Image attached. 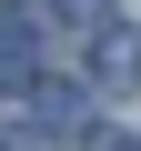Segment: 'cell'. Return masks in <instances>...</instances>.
<instances>
[{"mask_svg": "<svg viewBox=\"0 0 141 151\" xmlns=\"http://www.w3.org/2000/svg\"><path fill=\"white\" fill-rule=\"evenodd\" d=\"M20 131H30V141H81V131H91V101H81V81H40V91L20 101Z\"/></svg>", "mask_w": 141, "mask_h": 151, "instance_id": "obj_1", "label": "cell"}, {"mask_svg": "<svg viewBox=\"0 0 141 151\" xmlns=\"http://www.w3.org/2000/svg\"><path fill=\"white\" fill-rule=\"evenodd\" d=\"M91 70H101L111 91H121V81H141V40H131V30H101V50H91Z\"/></svg>", "mask_w": 141, "mask_h": 151, "instance_id": "obj_2", "label": "cell"}, {"mask_svg": "<svg viewBox=\"0 0 141 151\" xmlns=\"http://www.w3.org/2000/svg\"><path fill=\"white\" fill-rule=\"evenodd\" d=\"M30 60H40V40H30V20H0V81H20Z\"/></svg>", "mask_w": 141, "mask_h": 151, "instance_id": "obj_3", "label": "cell"}, {"mask_svg": "<svg viewBox=\"0 0 141 151\" xmlns=\"http://www.w3.org/2000/svg\"><path fill=\"white\" fill-rule=\"evenodd\" d=\"M60 20H81V30H111V0H60Z\"/></svg>", "mask_w": 141, "mask_h": 151, "instance_id": "obj_4", "label": "cell"}]
</instances>
